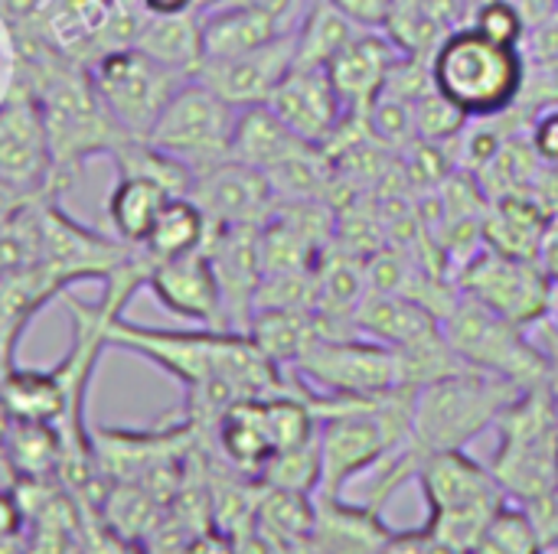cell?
<instances>
[{
  "label": "cell",
  "mask_w": 558,
  "mask_h": 554,
  "mask_svg": "<svg viewBox=\"0 0 558 554\" xmlns=\"http://www.w3.org/2000/svg\"><path fill=\"white\" fill-rule=\"evenodd\" d=\"M526 137H530V144L543 163H558V108L539 111L526 124Z\"/></svg>",
  "instance_id": "cell-35"
},
{
  "label": "cell",
  "mask_w": 558,
  "mask_h": 554,
  "mask_svg": "<svg viewBox=\"0 0 558 554\" xmlns=\"http://www.w3.org/2000/svg\"><path fill=\"white\" fill-rule=\"evenodd\" d=\"M553 323H556V333H558V300H556V313H553Z\"/></svg>",
  "instance_id": "cell-44"
},
{
  "label": "cell",
  "mask_w": 558,
  "mask_h": 554,
  "mask_svg": "<svg viewBox=\"0 0 558 554\" xmlns=\"http://www.w3.org/2000/svg\"><path fill=\"white\" fill-rule=\"evenodd\" d=\"M386 554H409V552H402V549H396V545H389V552Z\"/></svg>",
  "instance_id": "cell-43"
},
{
  "label": "cell",
  "mask_w": 558,
  "mask_h": 554,
  "mask_svg": "<svg viewBox=\"0 0 558 554\" xmlns=\"http://www.w3.org/2000/svg\"><path fill=\"white\" fill-rule=\"evenodd\" d=\"M343 496H320L314 535L320 554H386L392 532H386L376 506H343Z\"/></svg>",
  "instance_id": "cell-21"
},
{
  "label": "cell",
  "mask_w": 558,
  "mask_h": 554,
  "mask_svg": "<svg viewBox=\"0 0 558 554\" xmlns=\"http://www.w3.org/2000/svg\"><path fill=\"white\" fill-rule=\"evenodd\" d=\"M536 264L546 271V278L558 287V216H549L539 248H536Z\"/></svg>",
  "instance_id": "cell-38"
},
{
  "label": "cell",
  "mask_w": 558,
  "mask_h": 554,
  "mask_svg": "<svg viewBox=\"0 0 558 554\" xmlns=\"http://www.w3.org/2000/svg\"><path fill=\"white\" fill-rule=\"evenodd\" d=\"M546 222L549 216L523 193L490 196L481 216V242L500 255L536 261V248H539Z\"/></svg>",
  "instance_id": "cell-24"
},
{
  "label": "cell",
  "mask_w": 558,
  "mask_h": 554,
  "mask_svg": "<svg viewBox=\"0 0 558 554\" xmlns=\"http://www.w3.org/2000/svg\"><path fill=\"white\" fill-rule=\"evenodd\" d=\"M23 529H26L23 506H20L13 496L0 493V554H3V549H10V545L23 535Z\"/></svg>",
  "instance_id": "cell-37"
},
{
  "label": "cell",
  "mask_w": 558,
  "mask_h": 554,
  "mask_svg": "<svg viewBox=\"0 0 558 554\" xmlns=\"http://www.w3.org/2000/svg\"><path fill=\"white\" fill-rule=\"evenodd\" d=\"M546 216H558V163H539L526 193Z\"/></svg>",
  "instance_id": "cell-36"
},
{
  "label": "cell",
  "mask_w": 558,
  "mask_h": 554,
  "mask_svg": "<svg viewBox=\"0 0 558 554\" xmlns=\"http://www.w3.org/2000/svg\"><path fill=\"white\" fill-rule=\"evenodd\" d=\"M298 62L304 69H327V62L360 33L330 0H311L298 16Z\"/></svg>",
  "instance_id": "cell-31"
},
{
  "label": "cell",
  "mask_w": 558,
  "mask_h": 554,
  "mask_svg": "<svg viewBox=\"0 0 558 554\" xmlns=\"http://www.w3.org/2000/svg\"><path fill=\"white\" fill-rule=\"evenodd\" d=\"M435 327H441V320L428 307L386 287H369L353 310V330L389 349H399Z\"/></svg>",
  "instance_id": "cell-22"
},
{
  "label": "cell",
  "mask_w": 558,
  "mask_h": 554,
  "mask_svg": "<svg viewBox=\"0 0 558 554\" xmlns=\"http://www.w3.org/2000/svg\"><path fill=\"white\" fill-rule=\"evenodd\" d=\"M216 3H252V7H265V10H275L281 16H301L298 13V0H206L203 7H216Z\"/></svg>",
  "instance_id": "cell-41"
},
{
  "label": "cell",
  "mask_w": 558,
  "mask_h": 554,
  "mask_svg": "<svg viewBox=\"0 0 558 554\" xmlns=\"http://www.w3.org/2000/svg\"><path fill=\"white\" fill-rule=\"evenodd\" d=\"M213 428H216V441H219V451L229 460V467L245 473V477L262 480V473L268 470V464L278 454L275 434L268 424L265 395L262 398H242V402L229 405Z\"/></svg>",
  "instance_id": "cell-20"
},
{
  "label": "cell",
  "mask_w": 558,
  "mask_h": 554,
  "mask_svg": "<svg viewBox=\"0 0 558 554\" xmlns=\"http://www.w3.org/2000/svg\"><path fill=\"white\" fill-rule=\"evenodd\" d=\"M134 46L147 52L150 59L163 62L167 69H177L183 75H196L203 62V26L199 10L193 13H144Z\"/></svg>",
  "instance_id": "cell-26"
},
{
  "label": "cell",
  "mask_w": 558,
  "mask_h": 554,
  "mask_svg": "<svg viewBox=\"0 0 558 554\" xmlns=\"http://www.w3.org/2000/svg\"><path fill=\"white\" fill-rule=\"evenodd\" d=\"M235 118V104H229L209 85L190 75L160 111L147 140L177 157L180 163H186L196 176L199 170L232 157Z\"/></svg>",
  "instance_id": "cell-8"
},
{
  "label": "cell",
  "mask_w": 558,
  "mask_h": 554,
  "mask_svg": "<svg viewBox=\"0 0 558 554\" xmlns=\"http://www.w3.org/2000/svg\"><path fill=\"white\" fill-rule=\"evenodd\" d=\"M144 291H150L154 300L180 320H190L209 330H229L222 291H219L216 271L206 251H190L180 258L154 261L147 271Z\"/></svg>",
  "instance_id": "cell-15"
},
{
  "label": "cell",
  "mask_w": 558,
  "mask_h": 554,
  "mask_svg": "<svg viewBox=\"0 0 558 554\" xmlns=\"http://www.w3.org/2000/svg\"><path fill=\"white\" fill-rule=\"evenodd\" d=\"M190 199L203 209L209 219V229H226V225H265L278 196L271 180L229 157L222 163H213L196 173Z\"/></svg>",
  "instance_id": "cell-13"
},
{
  "label": "cell",
  "mask_w": 558,
  "mask_h": 554,
  "mask_svg": "<svg viewBox=\"0 0 558 554\" xmlns=\"http://www.w3.org/2000/svg\"><path fill=\"white\" fill-rule=\"evenodd\" d=\"M141 245L118 235L95 232L62 212L59 196L43 199V268L69 291L72 284L98 281L105 284L114 271L131 264Z\"/></svg>",
  "instance_id": "cell-11"
},
{
  "label": "cell",
  "mask_w": 558,
  "mask_h": 554,
  "mask_svg": "<svg viewBox=\"0 0 558 554\" xmlns=\"http://www.w3.org/2000/svg\"><path fill=\"white\" fill-rule=\"evenodd\" d=\"M0 183L33 196H59L52 186V150L43 114L36 95L23 85H10L0 98Z\"/></svg>",
  "instance_id": "cell-12"
},
{
  "label": "cell",
  "mask_w": 558,
  "mask_h": 554,
  "mask_svg": "<svg viewBox=\"0 0 558 554\" xmlns=\"http://www.w3.org/2000/svg\"><path fill=\"white\" fill-rule=\"evenodd\" d=\"M415 483L428 506V519L418 532L445 554L474 552L507 506V493L490 467L468 457V451L425 457L415 470Z\"/></svg>",
  "instance_id": "cell-4"
},
{
  "label": "cell",
  "mask_w": 558,
  "mask_h": 554,
  "mask_svg": "<svg viewBox=\"0 0 558 554\" xmlns=\"http://www.w3.org/2000/svg\"><path fill=\"white\" fill-rule=\"evenodd\" d=\"M7 464L23 477V480H46L49 473H59L62 467V434L56 424L43 421H16L10 418L0 438Z\"/></svg>",
  "instance_id": "cell-28"
},
{
  "label": "cell",
  "mask_w": 558,
  "mask_h": 554,
  "mask_svg": "<svg viewBox=\"0 0 558 554\" xmlns=\"http://www.w3.org/2000/svg\"><path fill=\"white\" fill-rule=\"evenodd\" d=\"M0 408L16 421H43L62 428L69 398L56 369H0Z\"/></svg>",
  "instance_id": "cell-25"
},
{
  "label": "cell",
  "mask_w": 558,
  "mask_h": 554,
  "mask_svg": "<svg viewBox=\"0 0 558 554\" xmlns=\"http://www.w3.org/2000/svg\"><path fill=\"white\" fill-rule=\"evenodd\" d=\"M134 3H137L144 13H160V16L203 10V0H134Z\"/></svg>",
  "instance_id": "cell-40"
},
{
  "label": "cell",
  "mask_w": 558,
  "mask_h": 554,
  "mask_svg": "<svg viewBox=\"0 0 558 554\" xmlns=\"http://www.w3.org/2000/svg\"><path fill=\"white\" fill-rule=\"evenodd\" d=\"M441 330L464 366L507 379L517 389H536L549 376V356L533 330L510 323L468 294H458L441 317Z\"/></svg>",
  "instance_id": "cell-6"
},
{
  "label": "cell",
  "mask_w": 558,
  "mask_h": 554,
  "mask_svg": "<svg viewBox=\"0 0 558 554\" xmlns=\"http://www.w3.org/2000/svg\"><path fill=\"white\" fill-rule=\"evenodd\" d=\"M46 196V193H43ZM36 196L33 193H23V189H16V186H10V183H0V229L23 209V206H29Z\"/></svg>",
  "instance_id": "cell-39"
},
{
  "label": "cell",
  "mask_w": 558,
  "mask_h": 554,
  "mask_svg": "<svg viewBox=\"0 0 558 554\" xmlns=\"http://www.w3.org/2000/svg\"><path fill=\"white\" fill-rule=\"evenodd\" d=\"M209 232L213 229H209V219L203 216V209L190 196H173L163 202V209H160L157 222L150 225L141 248L154 261H167V258H180L190 251H203Z\"/></svg>",
  "instance_id": "cell-30"
},
{
  "label": "cell",
  "mask_w": 558,
  "mask_h": 554,
  "mask_svg": "<svg viewBox=\"0 0 558 554\" xmlns=\"http://www.w3.org/2000/svg\"><path fill=\"white\" fill-rule=\"evenodd\" d=\"M497 451L487 464L507 500L536 506L558 493V418L546 382L520 392L494 424Z\"/></svg>",
  "instance_id": "cell-5"
},
{
  "label": "cell",
  "mask_w": 558,
  "mask_h": 554,
  "mask_svg": "<svg viewBox=\"0 0 558 554\" xmlns=\"http://www.w3.org/2000/svg\"><path fill=\"white\" fill-rule=\"evenodd\" d=\"M294 16H281L252 3H216L199 10L203 26V59H226L258 49L281 33L294 29ZM203 65V62H199Z\"/></svg>",
  "instance_id": "cell-19"
},
{
  "label": "cell",
  "mask_w": 558,
  "mask_h": 554,
  "mask_svg": "<svg viewBox=\"0 0 558 554\" xmlns=\"http://www.w3.org/2000/svg\"><path fill=\"white\" fill-rule=\"evenodd\" d=\"M461 294L490 307L523 330H536L556 313L558 287L533 258H510L481 245L454 274Z\"/></svg>",
  "instance_id": "cell-10"
},
{
  "label": "cell",
  "mask_w": 558,
  "mask_h": 554,
  "mask_svg": "<svg viewBox=\"0 0 558 554\" xmlns=\"http://www.w3.org/2000/svg\"><path fill=\"white\" fill-rule=\"evenodd\" d=\"M284 372H291L304 392L324 398H376L402 389L396 349L360 333L314 340Z\"/></svg>",
  "instance_id": "cell-7"
},
{
  "label": "cell",
  "mask_w": 558,
  "mask_h": 554,
  "mask_svg": "<svg viewBox=\"0 0 558 554\" xmlns=\"http://www.w3.org/2000/svg\"><path fill=\"white\" fill-rule=\"evenodd\" d=\"M543 554H558V535L553 539V542H546V545H543Z\"/></svg>",
  "instance_id": "cell-42"
},
{
  "label": "cell",
  "mask_w": 558,
  "mask_h": 554,
  "mask_svg": "<svg viewBox=\"0 0 558 554\" xmlns=\"http://www.w3.org/2000/svg\"><path fill=\"white\" fill-rule=\"evenodd\" d=\"M353 26L360 29H386L396 0H330Z\"/></svg>",
  "instance_id": "cell-34"
},
{
  "label": "cell",
  "mask_w": 558,
  "mask_h": 554,
  "mask_svg": "<svg viewBox=\"0 0 558 554\" xmlns=\"http://www.w3.org/2000/svg\"><path fill=\"white\" fill-rule=\"evenodd\" d=\"M432 88L464 118L484 121L507 114L523 88L526 52L490 39L474 23H461L438 39L428 56Z\"/></svg>",
  "instance_id": "cell-1"
},
{
  "label": "cell",
  "mask_w": 558,
  "mask_h": 554,
  "mask_svg": "<svg viewBox=\"0 0 558 554\" xmlns=\"http://www.w3.org/2000/svg\"><path fill=\"white\" fill-rule=\"evenodd\" d=\"M167 199L173 196L147 176H118L108 193V219L114 235L131 245H144Z\"/></svg>",
  "instance_id": "cell-29"
},
{
  "label": "cell",
  "mask_w": 558,
  "mask_h": 554,
  "mask_svg": "<svg viewBox=\"0 0 558 554\" xmlns=\"http://www.w3.org/2000/svg\"><path fill=\"white\" fill-rule=\"evenodd\" d=\"M405 52L376 29H360L330 62L327 75L350 114H369Z\"/></svg>",
  "instance_id": "cell-18"
},
{
  "label": "cell",
  "mask_w": 558,
  "mask_h": 554,
  "mask_svg": "<svg viewBox=\"0 0 558 554\" xmlns=\"http://www.w3.org/2000/svg\"><path fill=\"white\" fill-rule=\"evenodd\" d=\"M471 554H543V539L523 506H504Z\"/></svg>",
  "instance_id": "cell-32"
},
{
  "label": "cell",
  "mask_w": 558,
  "mask_h": 554,
  "mask_svg": "<svg viewBox=\"0 0 558 554\" xmlns=\"http://www.w3.org/2000/svg\"><path fill=\"white\" fill-rule=\"evenodd\" d=\"M294 62H298V33L288 29L258 49L226 56V59H203V65L196 69V78L209 85L229 104L252 108L271 98V91L294 69Z\"/></svg>",
  "instance_id": "cell-14"
},
{
  "label": "cell",
  "mask_w": 558,
  "mask_h": 554,
  "mask_svg": "<svg viewBox=\"0 0 558 554\" xmlns=\"http://www.w3.org/2000/svg\"><path fill=\"white\" fill-rule=\"evenodd\" d=\"M248 340L281 369H291L304 349L324 336L317 310H255L248 323Z\"/></svg>",
  "instance_id": "cell-27"
},
{
  "label": "cell",
  "mask_w": 558,
  "mask_h": 554,
  "mask_svg": "<svg viewBox=\"0 0 558 554\" xmlns=\"http://www.w3.org/2000/svg\"><path fill=\"white\" fill-rule=\"evenodd\" d=\"M258 229L262 225H226L213 229L206 238V255L213 261L222 307H226V327L235 333H245L255 317V297L262 287V248H258Z\"/></svg>",
  "instance_id": "cell-17"
},
{
  "label": "cell",
  "mask_w": 558,
  "mask_h": 554,
  "mask_svg": "<svg viewBox=\"0 0 558 554\" xmlns=\"http://www.w3.org/2000/svg\"><path fill=\"white\" fill-rule=\"evenodd\" d=\"M307 144L304 137H298L268 104H252V108H239L235 118V134H232V157L262 170L265 176L278 167H284L288 160H294L298 153H304Z\"/></svg>",
  "instance_id": "cell-23"
},
{
  "label": "cell",
  "mask_w": 558,
  "mask_h": 554,
  "mask_svg": "<svg viewBox=\"0 0 558 554\" xmlns=\"http://www.w3.org/2000/svg\"><path fill=\"white\" fill-rule=\"evenodd\" d=\"M520 392L526 389H517L507 379L471 366L415 389L405 457L418 470V464L432 454L468 451L474 438L497 424V418Z\"/></svg>",
  "instance_id": "cell-3"
},
{
  "label": "cell",
  "mask_w": 558,
  "mask_h": 554,
  "mask_svg": "<svg viewBox=\"0 0 558 554\" xmlns=\"http://www.w3.org/2000/svg\"><path fill=\"white\" fill-rule=\"evenodd\" d=\"M101 104L131 137H147L173 91L190 78L150 59L137 46L101 52L85 65Z\"/></svg>",
  "instance_id": "cell-9"
},
{
  "label": "cell",
  "mask_w": 558,
  "mask_h": 554,
  "mask_svg": "<svg viewBox=\"0 0 558 554\" xmlns=\"http://www.w3.org/2000/svg\"><path fill=\"white\" fill-rule=\"evenodd\" d=\"M265 104L298 137H304L307 144H317V147H327L353 118L350 108L343 104L340 91L333 88L327 69L294 65Z\"/></svg>",
  "instance_id": "cell-16"
},
{
  "label": "cell",
  "mask_w": 558,
  "mask_h": 554,
  "mask_svg": "<svg viewBox=\"0 0 558 554\" xmlns=\"http://www.w3.org/2000/svg\"><path fill=\"white\" fill-rule=\"evenodd\" d=\"M52 150V186L59 196L95 157H111L131 134L101 104L85 65L62 59L33 88Z\"/></svg>",
  "instance_id": "cell-2"
},
{
  "label": "cell",
  "mask_w": 558,
  "mask_h": 554,
  "mask_svg": "<svg viewBox=\"0 0 558 554\" xmlns=\"http://www.w3.org/2000/svg\"><path fill=\"white\" fill-rule=\"evenodd\" d=\"M471 23L490 39H500L510 46H523L526 39V16L520 13L513 0H474Z\"/></svg>",
  "instance_id": "cell-33"
}]
</instances>
